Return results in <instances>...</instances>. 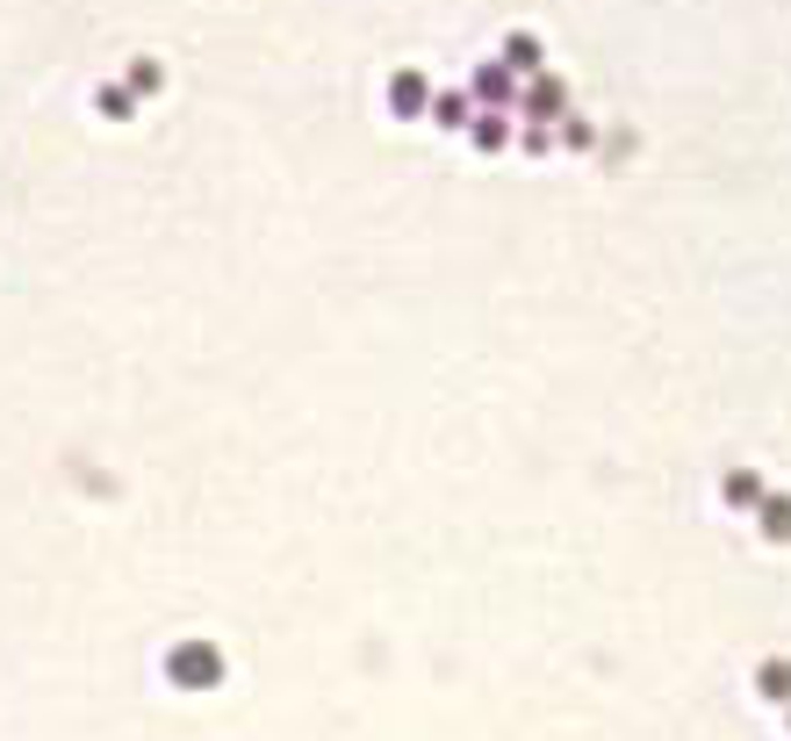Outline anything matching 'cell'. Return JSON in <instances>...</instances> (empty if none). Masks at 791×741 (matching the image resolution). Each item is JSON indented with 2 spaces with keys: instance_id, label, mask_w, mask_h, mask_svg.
I'll return each mask as SVG.
<instances>
[{
  "instance_id": "7a4b0ae2",
  "label": "cell",
  "mask_w": 791,
  "mask_h": 741,
  "mask_svg": "<svg viewBox=\"0 0 791 741\" xmlns=\"http://www.w3.org/2000/svg\"><path fill=\"white\" fill-rule=\"evenodd\" d=\"M468 94H475L482 108H497V116H511V102H518V72H511V66L497 58V66H482V72H475V86H468Z\"/></svg>"
},
{
  "instance_id": "52a82bcc",
  "label": "cell",
  "mask_w": 791,
  "mask_h": 741,
  "mask_svg": "<svg viewBox=\"0 0 791 741\" xmlns=\"http://www.w3.org/2000/svg\"><path fill=\"white\" fill-rule=\"evenodd\" d=\"M468 138H475V152H504V144H511V116H497V108H482V116L468 122Z\"/></svg>"
},
{
  "instance_id": "5b68a950",
  "label": "cell",
  "mask_w": 791,
  "mask_h": 741,
  "mask_svg": "<svg viewBox=\"0 0 791 741\" xmlns=\"http://www.w3.org/2000/svg\"><path fill=\"white\" fill-rule=\"evenodd\" d=\"M720 497L734 504V511H756V504L770 497V490H763V475H756V468H727V483H720Z\"/></svg>"
},
{
  "instance_id": "7c38bea8",
  "label": "cell",
  "mask_w": 791,
  "mask_h": 741,
  "mask_svg": "<svg viewBox=\"0 0 791 741\" xmlns=\"http://www.w3.org/2000/svg\"><path fill=\"white\" fill-rule=\"evenodd\" d=\"M158 80H166V72H158L152 58H144V66H130V94H158Z\"/></svg>"
},
{
  "instance_id": "ba28073f",
  "label": "cell",
  "mask_w": 791,
  "mask_h": 741,
  "mask_svg": "<svg viewBox=\"0 0 791 741\" xmlns=\"http://www.w3.org/2000/svg\"><path fill=\"white\" fill-rule=\"evenodd\" d=\"M756 691L770 698V706H791V662H784V656H770V662L756 670Z\"/></svg>"
},
{
  "instance_id": "8992f818",
  "label": "cell",
  "mask_w": 791,
  "mask_h": 741,
  "mask_svg": "<svg viewBox=\"0 0 791 741\" xmlns=\"http://www.w3.org/2000/svg\"><path fill=\"white\" fill-rule=\"evenodd\" d=\"M432 122H439V130H468V122H475V94H461V86H453V94H432Z\"/></svg>"
},
{
  "instance_id": "3957f363",
  "label": "cell",
  "mask_w": 791,
  "mask_h": 741,
  "mask_svg": "<svg viewBox=\"0 0 791 741\" xmlns=\"http://www.w3.org/2000/svg\"><path fill=\"white\" fill-rule=\"evenodd\" d=\"M389 108H396L403 122L432 116V80H425V72H396V80H389Z\"/></svg>"
},
{
  "instance_id": "277c9868",
  "label": "cell",
  "mask_w": 791,
  "mask_h": 741,
  "mask_svg": "<svg viewBox=\"0 0 791 741\" xmlns=\"http://www.w3.org/2000/svg\"><path fill=\"white\" fill-rule=\"evenodd\" d=\"M562 80H554V72H540V80H526V116L540 122V130H547V122H562Z\"/></svg>"
},
{
  "instance_id": "5bb4252c",
  "label": "cell",
  "mask_w": 791,
  "mask_h": 741,
  "mask_svg": "<svg viewBox=\"0 0 791 741\" xmlns=\"http://www.w3.org/2000/svg\"><path fill=\"white\" fill-rule=\"evenodd\" d=\"M784 713H791V706H784Z\"/></svg>"
},
{
  "instance_id": "8fae6325",
  "label": "cell",
  "mask_w": 791,
  "mask_h": 741,
  "mask_svg": "<svg viewBox=\"0 0 791 741\" xmlns=\"http://www.w3.org/2000/svg\"><path fill=\"white\" fill-rule=\"evenodd\" d=\"M94 108H102L108 122H130V86H102V94H94Z\"/></svg>"
},
{
  "instance_id": "9c48e42d",
  "label": "cell",
  "mask_w": 791,
  "mask_h": 741,
  "mask_svg": "<svg viewBox=\"0 0 791 741\" xmlns=\"http://www.w3.org/2000/svg\"><path fill=\"white\" fill-rule=\"evenodd\" d=\"M756 518H763V540H777V548L791 540V497H763Z\"/></svg>"
},
{
  "instance_id": "30bf717a",
  "label": "cell",
  "mask_w": 791,
  "mask_h": 741,
  "mask_svg": "<svg viewBox=\"0 0 791 741\" xmlns=\"http://www.w3.org/2000/svg\"><path fill=\"white\" fill-rule=\"evenodd\" d=\"M504 66H511L518 80H540V36H511V44H504Z\"/></svg>"
},
{
  "instance_id": "6da1fadb",
  "label": "cell",
  "mask_w": 791,
  "mask_h": 741,
  "mask_svg": "<svg viewBox=\"0 0 791 741\" xmlns=\"http://www.w3.org/2000/svg\"><path fill=\"white\" fill-rule=\"evenodd\" d=\"M166 677L180 691H209V684H224V648L216 640H180L166 656Z\"/></svg>"
},
{
  "instance_id": "4fadbf2b",
  "label": "cell",
  "mask_w": 791,
  "mask_h": 741,
  "mask_svg": "<svg viewBox=\"0 0 791 741\" xmlns=\"http://www.w3.org/2000/svg\"><path fill=\"white\" fill-rule=\"evenodd\" d=\"M562 144H576V152H583V144H598V130H590V122H562Z\"/></svg>"
}]
</instances>
